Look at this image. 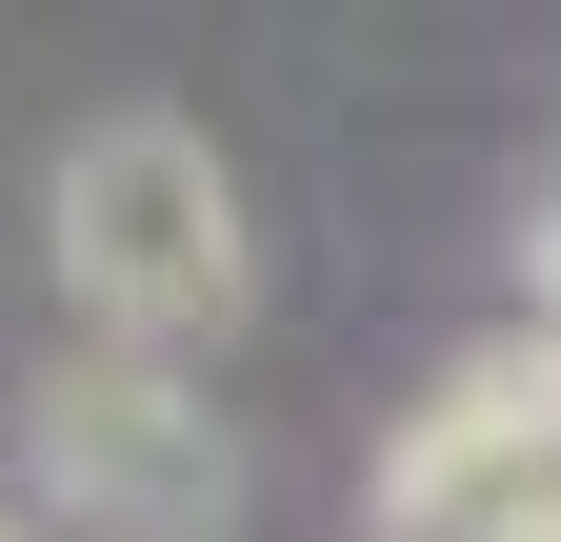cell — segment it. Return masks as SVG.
Masks as SVG:
<instances>
[{"mask_svg": "<svg viewBox=\"0 0 561 542\" xmlns=\"http://www.w3.org/2000/svg\"><path fill=\"white\" fill-rule=\"evenodd\" d=\"M41 241H60L81 342H140V362H201L261 302V222H241V181H221V142L181 101H101L60 142V181H41Z\"/></svg>", "mask_w": 561, "mask_h": 542, "instance_id": "cell-1", "label": "cell"}, {"mask_svg": "<svg viewBox=\"0 0 561 542\" xmlns=\"http://www.w3.org/2000/svg\"><path fill=\"white\" fill-rule=\"evenodd\" d=\"M0 422H21V522H60V542H241V442L201 402V362L60 342Z\"/></svg>", "mask_w": 561, "mask_h": 542, "instance_id": "cell-2", "label": "cell"}, {"mask_svg": "<svg viewBox=\"0 0 561 542\" xmlns=\"http://www.w3.org/2000/svg\"><path fill=\"white\" fill-rule=\"evenodd\" d=\"M0 503H21V422H0Z\"/></svg>", "mask_w": 561, "mask_h": 542, "instance_id": "cell-3", "label": "cell"}, {"mask_svg": "<svg viewBox=\"0 0 561 542\" xmlns=\"http://www.w3.org/2000/svg\"><path fill=\"white\" fill-rule=\"evenodd\" d=\"M0 542H41V522H21V503H0Z\"/></svg>", "mask_w": 561, "mask_h": 542, "instance_id": "cell-4", "label": "cell"}]
</instances>
